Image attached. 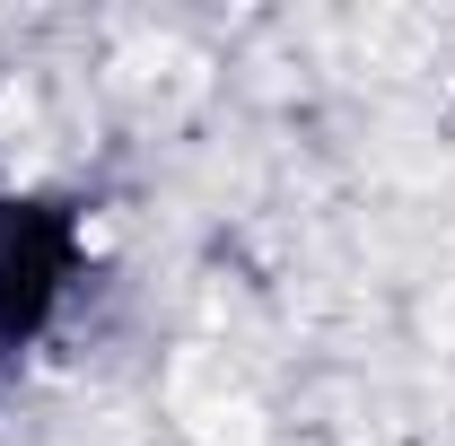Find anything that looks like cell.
<instances>
[{
    "label": "cell",
    "instance_id": "obj_1",
    "mask_svg": "<svg viewBox=\"0 0 455 446\" xmlns=\"http://www.w3.org/2000/svg\"><path fill=\"white\" fill-rule=\"evenodd\" d=\"M202 429H211V446H263L254 402H211V411H202Z\"/></svg>",
    "mask_w": 455,
    "mask_h": 446
}]
</instances>
